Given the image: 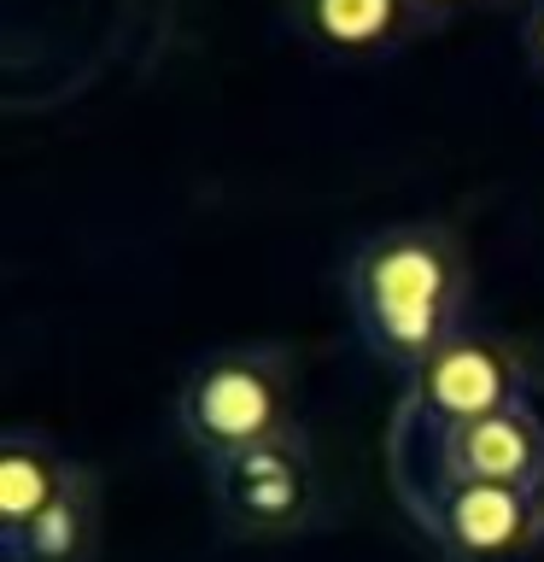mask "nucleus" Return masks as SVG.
Instances as JSON below:
<instances>
[{
	"label": "nucleus",
	"instance_id": "f257e3e1",
	"mask_svg": "<svg viewBox=\"0 0 544 562\" xmlns=\"http://www.w3.org/2000/svg\"><path fill=\"white\" fill-rule=\"evenodd\" d=\"M340 293L363 351L404 381L474 328V270L463 235L439 217H404L358 235L345 252Z\"/></svg>",
	"mask_w": 544,
	"mask_h": 562
},
{
	"label": "nucleus",
	"instance_id": "f03ea898",
	"mask_svg": "<svg viewBox=\"0 0 544 562\" xmlns=\"http://www.w3.org/2000/svg\"><path fill=\"white\" fill-rule=\"evenodd\" d=\"M298 428L293 422V351L240 340L200 351L175 381V434L205 463L235 457L258 439Z\"/></svg>",
	"mask_w": 544,
	"mask_h": 562
},
{
	"label": "nucleus",
	"instance_id": "7ed1b4c3",
	"mask_svg": "<svg viewBox=\"0 0 544 562\" xmlns=\"http://www.w3.org/2000/svg\"><path fill=\"white\" fill-rule=\"evenodd\" d=\"M205 486L228 539H298L328 521L322 469H316L305 428H287L235 457L205 463Z\"/></svg>",
	"mask_w": 544,
	"mask_h": 562
},
{
	"label": "nucleus",
	"instance_id": "20e7f679",
	"mask_svg": "<svg viewBox=\"0 0 544 562\" xmlns=\"http://www.w3.org/2000/svg\"><path fill=\"white\" fill-rule=\"evenodd\" d=\"M521 398H533V375H526L521 351L491 328H463L439 358H428L404 381L393 451H416L428 439L463 428V422H480L491 411H509Z\"/></svg>",
	"mask_w": 544,
	"mask_h": 562
},
{
	"label": "nucleus",
	"instance_id": "39448f33",
	"mask_svg": "<svg viewBox=\"0 0 544 562\" xmlns=\"http://www.w3.org/2000/svg\"><path fill=\"white\" fill-rule=\"evenodd\" d=\"M410 521L445 562H526L544 539L539 486H480V481H421L398 486Z\"/></svg>",
	"mask_w": 544,
	"mask_h": 562
},
{
	"label": "nucleus",
	"instance_id": "423d86ee",
	"mask_svg": "<svg viewBox=\"0 0 544 562\" xmlns=\"http://www.w3.org/2000/svg\"><path fill=\"white\" fill-rule=\"evenodd\" d=\"M428 481H480V486H539L544 492V416L533 398L491 411L480 422L428 439ZM398 451V457H416Z\"/></svg>",
	"mask_w": 544,
	"mask_h": 562
},
{
	"label": "nucleus",
	"instance_id": "0eeeda50",
	"mask_svg": "<svg viewBox=\"0 0 544 562\" xmlns=\"http://www.w3.org/2000/svg\"><path fill=\"white\" fill-rule=\"evenodd\" d=\"M287 30L328 65H393L433 35V18L421 0H287Z\"/></svg>",
	"mask_w": 544,
	"mask_h": 562
},
{
	"label": "nucleus",
	"instance_id": "6e6552de",
	"mask_svg": "<svg viewBox=\"0 0 544 562\" xmlns=\"http://www.w3.org/2000/svg\"><path fill=\"white\" fill-rule=\"evenodd\" d=\"M77 474H82V463L53 434L24 428V422L0 434V539L24 533L42 509L65 498V486Z\"/></svg>",
	"mask_w": 544,
	"mask_h": 562
},
{
	"label": "nucleus",
	"instance_id": "1a4fd4ad",
	"mask_svg": "<svg viewBox=\"0 0 544 562\" xmlns=\"http://www.w3.org/2000/svg\"><path fill=\"white\" fill-rule=\"evenodd\" d=\"M100 544V474L82 463V474L65 486V498L42 509L18 539H0L7 562H94Z\"/></svg>",
	"mask_w": 544,
	"mask_h": 562
},
{
	"label": "nucleus",
	"instance_id": "9d476101",
	"mask_svg": "<svg viewBox=\"0 0 544 562\" xmlns=\"http://www.w3.org/2000/svg\"><path fill=\"white\" fill-rule=\"evenodd\" d=\"M509 0H421V12L433 18V30H445L451 18H480V12H503Z\"/></svg>",
	"mask_w": 544,
	"mask_h": 562
},
{
	"label": "nucleus",
	"instance_id": "9b49d317",
	"mask_svg": "<svg viewBox=\"0 0 544 562\" xmlns=\"http://www.w3.org/2000/svg\"><path fill=\"white\" fill-rule=\"evenodd\" d=\"M521 47H526V65H533V77H544V0H526Z\"/></svg>",
	"mask_w": 544,
	"mask_h": 562
}]
</instances>
